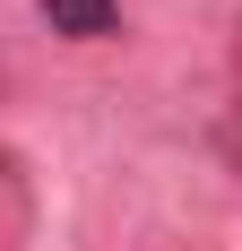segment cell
<instances>
[{
	"mask_svg": "<svg viewBox=\"0 0 242 251\" xmlns=\"http://www.w3.org/2000/svg\"><path fill=\"white\" fill-rule=\"evenodd\" d=\"M52 35H78V44H96V35H113L121 26V0H44Z\"/></svg>",
	"mask_w": 242,
	"mask_h": 251,
	"instance_id": "1",
	"label": "cell"
}]
</instances>
